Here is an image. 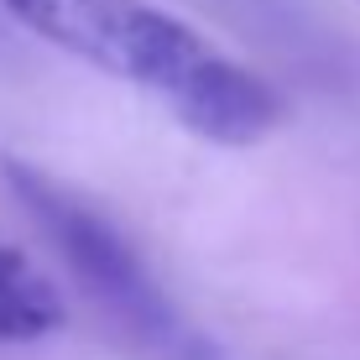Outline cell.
<instances>
[{
    "label": "cell",
    "instance_id": "3",
    "mask_svg": "<svg viewBox=\"0 0 360 360\" xmlns=\"http://www.w3.org/2000/svg\"><path fill=\"white\" fill-rule=\"evenodd\" d=\"M68 308L47 271H37L21 251L0 245V345H27L63 329Z\"/></svg>",
    "mask_w": 360,
    "mask_h": 360
},
{
    "label": "cell",
    "instance_id": "1",
    "mask_svg": "<svg viewBox=\"0 0 360 360\" xmlns=\"http://www.w3.org/2000/svg\"><path fill=\"white\" fill-rule=\"evenodd\" d=\"M42 42L120 84H136L214 146H256L288 115L282 94L256 68L214 47L183 16L152 0H0Z\"/></svg>",
    "mask_w": 360,
    "mask_h": 360
},
{
    "label": "cell",
    "instance_id": "2",
    "mask_svg": "<svg viewBox=\"0 0 360 360\" xmlns=\"http://www.w3.org/2000/svg\"><path fill=\"white\" fill-rule=\"evenodd\" d=\"M6 178H11V188L27 198L32 214L42 219V230L58 240V251L68 256V266L79 271L115 314H126L141 334H162V340L178 334V329H172V314L162 308V297H157V288L146 282V271L136 266L131 245L120 240L89 204L68 198L53 178H42V172H32L21 162H11Z\"/></svg>",
    "mask_w": 360,
    "mask_h": 360
}]
</instances>
